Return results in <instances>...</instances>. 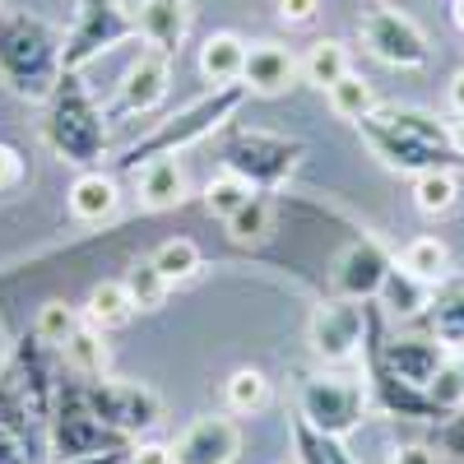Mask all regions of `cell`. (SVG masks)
<instances>
[{
	"label": "cell",
	"instance_id": "cell-2",
	"mask_svg": "<svg viewBox=\"0 0 464 464\" xmlns=\"http://www.w3.org/2000/svg\"><path fill=\"white\" fill-rule=\"evenodd\" d=\"M65 43L61 33L37 19L28 10H0V80L10 84V93L43 102L56 93L65 74Z\"/></svg>",
	"mask_w": 464,
	"mask_h": 464
},
{
	"label": "cell",
	"instance_id": "cell-22",
	"mask_svg": "<svg viewBox=\"0 0 464 464\" xmlns=\"http://www.w3.org/2000/svg\"><path fill=\"white\" fill-rule=\"evenodd\" d=\"M223 404H227V413H242V418L260 413L269 404V376L260 367H237L223 381Z\"/></svg>",
	"mask_w": 464,
	"mask_h": 464
},
{
	"label": "cell",
	"instance_id": "cell-20",
	"mask_svg": "<svg viewBox=\"0 0 464 464\" xmlns=\"http://www.w3.org/2000/svg\"><path fill=\"white\" fill-rule=\"evenodd\" d=\"M246 43L237 33H209L205 47H200V74L214 84V89H227V84H242V70H246Z\"/></svg>",
	"mask_w": 464,
	"mask_h": 464
},
{
	"label": "cell",
	"instance_id": "cell-45",
	"mask_svg": "<svg viewBox=\"0 0 464 464\" xmlns=\"http://www.w3.org/2000/svg\"><path fill=\"white\" fill-rule=\"evenodd\" d=\"M450 126V144H455V153L464 159V116H455V121H446Z\"/></svg>",
	"mask_w": 464,
	"mask_h": 464
},
{
	"label": "cell",
	"instance_id": "cell-4",
	"mask_svg": "<svg viewBox=\"0 0 464 464\" xmlns=\"http://www.w3.org/2000/svg\"><path fill=\"white\" fill-rule=\"evenodd\" d=\"M242 98H246V89L242 84H227V89H209L205 98H196L190 107H181L177 116H168V121H159L144 140H135L121 159L126 172H140L144 163H153V159H177L181 149H190V144H200L205 135H214L232 111L242 107Z\"/></svg>",
	"mask_w": 464,
	"mask_h": 464
},
{
	"label": "cell",
	"instance_id": "cell-25",
	"mask_svg": "<svg viewBox=\"0 0 464 464\" xmlns=\"http://www.w3.org/2000/svg\"><path fill=\"white\" fill-rule=\"evenodd\" d=\"M381 302L391 306L395 316H418L422 306H432V284L413 279L404 265H395L391 275H385V288H381Z\"/></svg>",
	"mask_w": 464,
	"mask_h": 464
},
{
	"label": "cell",
	"instance_id": "cell-12",
	"mask_svg": "<svg viewBox=\"0 0 464 464\" xmlns=\"http://www.w3.org/2000/svg\"><path fill=\"white\" fill-rule=\"evenodd\" d=\"M372 358H376L381 367H391L400 381L418 385V391H428V385L441 376V367L450 362L441 339H418V334H400V339L372 343Z\"/></svg>",
	"mask_w": 464,
	"mask_h": 464
},
{
	"label": "cell",
	"instance_id": "cell-39",
	"mask_svg": "<svg viewBox=\"0 0 464 464\" xmlns=\"http://www.w3.org/2000/svg\"><path fill=\"white\" fill-rule=\"evenodd\" d=\"M0 464H28V450L19 441V428L0 418Z\"/></svg>",
	"mask_w": 464,
	"mask_h": 464
},
{
	"label": "cell",
	"instance_id": "cell-30",
	"mask_svg": "<svg viewBox=\"0 0 464 464\" xmlns=\"http://www.w3.org/2000/svg\"><path fill=\"white\" fill-rule=\"evenodd\" d=\"M330 107H334V116H343V121H362V116H372L376 111V93H372V84L362 80L358 70H348L343 80L330 89Z\"/></svg>",
	"mask_w": 464,
	"mask_h": 464
},
{
	"label": "cell",
	"instance_id": "cell-26",
	"mask_svg": "<svg viewBox=\"0 0 464 464\" xmlns=\"http://www.w3.org/2000/svg\"><path fill=\"white\" fill-rule=\"evenodd\" d=\"M89 321L98 325V330H116V325H126L130 316H135V302H130V293H126V284L121 279H107V284H98L93 293H89Z\"/></svg>",
	"mask_w": 464,
	"mask_h": 464
},
{
	"label": "cell",
	"instance_id": "cell-8",
	"mask_svg": "<svg viewBox=\"0 0 464 464\" xmlns=\"http://www.w3.org/2000/svg\"><path fill=\"white\" fill-rule=\"evenodd\" d=\"M80 395L107 428L121 432V437L149 432L153 422L163 418V400L153 395L149 385H135V381H89Z\"/></svg>",
	"mask_w": 464,
	"mask_h": 464
},
{
	"label": "cell",
	"instance_id": "cell-11",
	"mask_svg": "<svg viewBox=\"0 0 464 464\" xmlns=\"http://www.w3.org/2000/svg\"><path fill=\"white\" fill-rule=\"evenodd\" d=\"M367 306L353 302V297H334L325 306H316V316H312V353L325 362V367H343V362H353L358 358V348L367 339Z\"/></svg>",
	"mask_w": 464,
	"mask_h": 464
},
{
	"label": "cell",
	"instance_id": "cell-23",
	"mask_svg": "<svg viewBox=\"0 0 464 464\" xmlns=\"http://www.w3.org/2000/svg\"><path fill=\"white\" fill-rule=\"evenodd\" d=\"M348 70H353V65H348V47H343V43H334V37H321V43H316L312 52H306V61H302V80L330 93Z\"/></svg>",
	"mask_w": 464,
	"mask_h": 464
},
{
	"label": "cell",
	"instance_id": "cell-9",
	"mask_svg": "<svg viewBox=\"0 0 464 464\" xmlns=\"http://www.w3.org/2000/svg\"><path fill=\"white\" fill-rule=\"evenodd\" d=\"M362 43L376 61L395 65V70H418L432 56L428 33H422L409 14H400L395 5H372L362 14Z\"/></svg>",
	"mask_w": 464,
	"mask_h": 464
},
{
	"label": "cell",
	"instance_id": "cell-28",
	"mask_svg": "<svg viewBox=\"0 0 464 464\" xmlns=\"http://www.w3.org/2000/svg\"><path fill=\"white\" fill-rule=\"evenodd\" d=\"M251 196H256V186H251L246 177H237V172H227V168H223V172L205 186V209H209L214 218L227 223L232 214H237V209L251 200Z\"/></svg>",
	"mask_w": 464,
	"mask_h": 464
},
{
	"label": "cell",
	"instance_id": "cell-5",
	"mask_svg": "<svg viewBox=\"0 0 464 464\" xmlns=\"http://www.w3.org/2000/svg\"><path fill=\"white\" fill-rule=\"evenodd\" d=\"M297 404H302V422H312L316 432L339 437V441L353 428H362V418H367V391L353 376H339V372L306 376Z\"/></svg>",
	"mask_w": 464,
	"mask_h": 464
},
{
	"label": "cell",
	"instance_id": "cell-10",
	"mask_svg": "<svg viewBox=\"0 0 464 464\" xmlns=\"http://www.w3.org/2000/svg\"><path fill=\"white\" fill-rule=\"evenodd\" d=\"M130 437L111 432L107 422L84 404L80 391H70L61 400V409L52 413V450L61 459H84V455H102V450H126Z\"/></svg>",
	"mask_w": 464,
	"mask_h": 464
},
{
	"label": "cell",
	"instance_id": "cell-35",
	"mask_svg": "<svg viewBox=\"0 0 464 464\" xmlns=\"http://www.w3.org/2000/svg\"><path fill=\"white\" fill-rule=\"evenodd\" d=\"M227 237L232 242H242V246H251V242H265V232H269V200L260 196V190H256V196L237 209V214H232L227 223Z\"/></svg>",
	"mask_w": 464,
	"mask_h": 464
},
{
	"label": "cell",
	"instance_id": "cell-21",
	"mask_svg": "<svg viewBox=\"0 0 464 464\" xmlns=\"http://www.w3.org/2000/svg\"><path fill=\"white\" fill-rule=\"evenodd\" d=\"M135 196L144 209H172L186 200V172L177 159H153L135 177Z\"/></svg>",
	"mask_w": 464,
	"mask_h": 464
},
{
	"label": "cell",
	"instance_id": "cell-46",
	"mask_svg": "<svg viewBox=\"0 0 464 464\" xmlns=\"http://www.w3.org/2000/svg\"><path fill=\"white\" fill-rule=\"evenodd\" d=\"M450 19H455V28L464 33V0H450Z\"/></svg>",
	"mask_w": 464,
	"mask_h": 464
},
{
	"label": "cell",
	"instance_id": "cell-37",
	"mask_svg": "<svg viewBox=\"0 0 464 464\" xmlns=\"http://www.w3.org/2000/svg\"><path fill=\"white\" fill-rule=\"evenodd\" d=\"M24 177H28V168H24V153H19L14 144H0V196H10V190H19V186H24Z\"/></svg>",
	"mask_w": 464,
	"mask_h": 464
},
{
	"label": "cell",
	"instance_id": "cell-6",
	"mask_svg": "<svg viewBox=\"0 0 464 464\" xmlns=\"http://www.w3.org/2000/svg\"><path fill=\"white\" fill-rule=\"evenodd\" d=\"M302 153H306L302 140H284L269 130H237L223 144V168L246 177L251 186H279L302 163Z\"/></svg>",
	"mask_w": 464,
	"mask_h": 464
},
{
	"label": "cell",
	"instance_id": "cell-13",
	"mask_svg": "<svg viewBox=\"0 0 464 464\" xmlns=\"http://www.w3.org/2000/svg\"><path fill=\"white\" fill-rule=\"evenodd\" d=\"M242 455V432H237V422L232 418H196L190 428L177 437L172 446V459L177 464H232Z\"/></svg>",
	"mask_w": 464,
	"mask_h": 464
},
{
	"label": "cell",
	"instance_id": "cell-17",
	"mask_svg": "<svg viewBox=\"0 0 464 464\" xmlns=\"http://www.w3.org/2000/svg\"><path fill=\"white\" fill-rule=\"evenodd\" d=\"M140 37L153 47V52H181L186 43V28H190V0H140Z\"/></svg>",
	"mask_w": 464,
	"mask_h": 464
},
{
	"label": "cell",
	"instance_id": "cell-27",
	"mask_svg": "<svg viewBox=\"0 0 464 464\" xmlns=\"http://www.w3.org/2000/svg\"><path fill=\"white\" fill-rule=\"evenodd\" d=\"M459 200V186H455V172H422L413 177V205L418 214L428 218H446Z\"/></svg>",
	"mask_w": 464,
	"mask_h": 464
},
{
	"label": "cell",
	"instance_id": "cell-34",
	"mask_svg": "<svg viewBox=\"0 0 464 464\" xmlns=\"http://www.w3.org/2000/svg\"><path fill=\"white\" fill-rule=\"evenodd\" d=\"M80 325H84V321H80V312H74V306H65V302H47L43 312H37L33 339H43L47 348H65L70 334L80 330Z\"/></svg>",
	"mask_w": 464,
	"mask_h": 464
},
{
	"label": "cell",
	"instance_id": "cell-15",
	"mask_svg": "<svg viewBox=\"0 0 464 464\" xmlns=\"http://www.w3.org/2000/svg\"><path fill=\"white\" fill-rule=\"evenodd\" d=\"M395 269V260L385 256L376 242H353L343 251L339 269H334V288L339 297H353V302H367V297H381L385 288V275Z\"/></svg>",
	"mask_w": 464,
	"mask_h": 464
},
{
	"label": "cell",
	"instance_id": "cell-18",
	"mask_svg": "<svg viewBox=\"0 0 464 464\" xmlns=\"http://www.w3.org/2000/svg\"><path fill=\"white\" fill-rule=\"evenodd\" d=\"M70 214H74V223H107L111 214H116V205H121V190H116V181L102 172V168H89V172H80L70 181Z\"/></svg>",
	"mask_w": 464,
	"mask_h": 464
},
{
	"label": "cell",
	"instance_id": "cell-7",
	"mask_svg": "<svg viewBox=\"0 0 464 464\" xmlns=\"http://www.w3.org/2000/svg\"><path fill=\"white\" fill-rule=\"evenodd\" d=\"M135 33H140V24L121 0H80V19H74V33L65 37L61 61H65V70H84L93 56L130 43Z\"/></svg>",
	"mask_w": 464,
	"mask_h": 464
},
{
	"label": "cell",
	"instance_id": "cell-24",
	"mask_svg": "<svg viewBox=\"0 0 464 464\" xmlns=\"http://www.w3.org/2000/svg\"><path fill=\"white\" fill-rule=\"evenodd\" d=\"M61 353H65V367L74 376H102L107 372V343H102V330L93 321H84L80 330H74Z\"/></svg>",
	"mask_w": 464,
	"mask_h": 464
},
{
	"label": "cell",
	"instance_id": "cell-40",
	"mask_svg": "<svg viewBox=\"0 0 464 464\" xmlns=\"http://www.w3.org/2000/svg\"><path fill=\"white\" fill-rule=\"evenodd\" d=\"M284 24H312L321 14V0H279Z\"/></svg>",
	"mask_w": 464,
	"mask_h": 464
},
{
	"label": "cell",
	"instance_id": "cell-38",
	"mask_svg": "<svg viewBox=\"0 0 464 464\" xmlns=\"http://www.w3.org/2000/svg\"><path fill=\"white\" fill-rule=\"evenodd\" d=\"M441 450L455 455V459H464V409L446 413V422H441Z\"/></svg>",
	"mask_w": 464,
	"mask_h": 464
},
{
	"label": "cell",
	"instance_id": "cell-3",
	"mask_svg": "<svg viewBox=\"0 0 464 464\" xmlns=\"http://www.w3.org/2000/svg\"><path fill=\"white\" fill-rule=\"evenodd\" d=\"M47 144L61 163H74L80 172L98 168L107 159V130H102V111L89 93V84L80 80V70H65L56 93L47 98Z\"/></svg>",
	"mask_w": 464,
	"mask_h": 464
},
{
	"label": "cell",
	"instance_id": "cell-36",
	"mask_svg": "<svg viewBox=\"0 0 464 464\" xmlns=\"http://www.w3.org/2000/svg\"><path fill=\"white\" fill-rule=\"evenodd\" d=\"M432 339H441L446 348H464V293L432 302Z\"/></svg>",
	"mask_w": 464,
	"mask_h": 464
},
{
	"label": "cell",
	"instance_id": "cell-44",
	"mask_svg": "<svg viewBox=\"0 0 464 464\" xmlns=\"http://www.w3.org/2000/svg\"><path fill=\"white\" fill-rule=\"evenodd\" d=\"M446 98H450V111H455V116H464V70H455V80H450Z\"/></svg>",
	"mask_w": 464,
	"mask_h": 464
},
{
	"label": "cell",
	"instance_id": "cell-41",
	"mask_svg": "<svg viewBox=\"0 0 464 464\" xmlns=\"http://www.w3.org/2000/svg\"><path fill=\"white\" fill-rule=\"evenodd\" d=\"M130 464H177L172 459V446H159V441H144L130 450Z\"/></svg>",
	"mask_w": 464,
	"mask_h": 464
},
{
	"label": "cell",
	"instance_id": "cell-29",
	"mask_svg": "<svg viewBox=\"0 0 464 464\" xmlns=\"http://www.w3.org/2000/svg\"><path fill=\"white\" fill-rule=\"evenodd\" d=\"M293 446H297V459L302 464H353V455L343 450V441L339 437H325V432H316L312 422H293Z\"/></svg>",
	"mask_w": 464,
	"mask_h": 464
},
{
	"label": "cell",
	"instance_id": "cell-33",
	"mask_svg": "<svg viewBox=\"0 0 464 464\" xmlns=\"http://www.w3.org/2000/svg\"><path fill=\"white\" fill-rule=\"evenodd\" d=\"M149 260H153V269H159L168 284H181V279H190L200 269V246L190 237H168Z\"/></svg>",
	"mask_w": 464,
	"mask_h": 464
},
{
	"label": "cell",
	"instance_id": "cell-1",
	"mask_svg": "<svg viewBox=\"0 0 464 464\" xmlns=\"http://www.w3.org/2000/svg\"><path fill=\"white\" fill-rule=\"evenodd\" d=\"M358 135L391 172L422 177V172L464 168V159L450 144V126L437 121L432 111H418V107H376L372 116L358 121Z\"/></svg>",
	"mask_w": 464,
	"mask_h": 464
},
{
	"label": "cell",
	"instance_id": "cell-31",
	"mask_svg": "<svg viewBox=\"0 0 464 464\" xmlns=\"http://www.w3.org/2000/svg\"><path fill=\"white\" fill-rule=\"evenodd\" d=\"M400 265L409 269L413 279L437 284V279L446 275V269H450V251H446V242H437V237H413V242L404 246Z\"/></svg>",
	"mask_w": 464,
	"mask_h": 464
},
{
	"label": "cell",
	"instance_id": "cell-42",
	"mask_svg": "<svg viewBox=\"0 0 464 464\" xmlns=\"http://www.w3.org/2000/svg\"><path fill=\"white\" fill-rule=\"evenodd\" d=\"M391 464H437V455H432L428 446H400Z\"/></svg>",
	"mask_w": 464,
	"mask_h": 464
},
{
	"label": "cell",
	"instance_id": "cell-16",
	"mask_svg": "<svg viewBox=\"0 0 464 464\" xmlns=\"http://www.w3.org/2000/svg\"><path fill=\"white\" fill-rule=\"evenodd\" d=\"M297 74H302V61L284 43H251L246 70H242V89L246 93H260V98H275V93H288L293 89Z\"/></svg>",
	"mask_w": 464,
	"mask_h": 464
},
{
	"label": "cell",
	"instance_id": "cell-43",
	"mask_svg": "<svg viewBox=\"0 0 464 464\" xmlns=\"http://www.w3.org/2000/svg\"><path fill=\"white\" fill-rule=\"evenodd\" d=\"M130 450H135V446H126V450H102V455H84V459H61V464H130Z\"/></svg>",
	"mask_w": 464,
	"mask_h": 464
},
{
	"label": "cell",
	"instance_id": "cell-14",
	"mask_svg": "<svg viewBox=\"0 0 464 464\" xmlns=\"http://www.w3.org/2000/svg\"><path fill=\"white\" fill-rule=\"evenodd\" d=\"M172 89V65L163 52H144L126 74H121V84H116V116H144L153 111Z\"/></svg>",
	"mask_w": 464,
	"mask_h": 464
},
{
	"label": "cell",
	"instance_id": "cell-19",
	"mask_svg": "<svg viewBox=\"0 0 464 464\" xmlns=\"http://www.w3.org/2000/svg\"><path fill=\"white\" fill-rule=\"evenodd\" d=\"M372 391H376V404L385 413H400V418H441V409L432 404L428 391H418V385L400 381L391 367H381L372 358Z\"/></svg>",
	"mask_w": 464,
	"mask_h": 464
},
{
	"label": "cell",
	"instance_id": "cell-32",
	"mask_svg": "<svg viewBox=\"0 0 464 464\" xmlns=\"http://www.w3.org/2000/svg\"><path fill=\"white\" fill-rule=\"evenodd\" d=\"M126 293H130V302H135V312H159V306L168 302V279L153 269V260H140V265H130L126 269Z\"/></svg>",
	"mask_w": 464,
	"mask_h": 464
}]
</instances>
